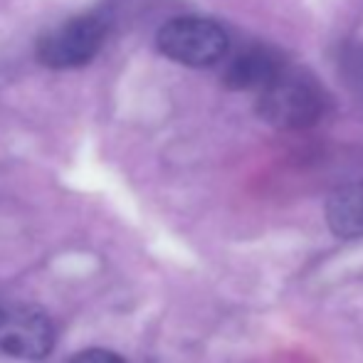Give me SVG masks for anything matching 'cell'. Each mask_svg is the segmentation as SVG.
<instances>
[{"label":"cell","mask_w":363,"mask_h":363,"mask_svg":"<svg viewBox=\"0 0 363 363\" xmlns=\"http://www.w3.org/2000/svg\"><path fill=\"white\" fill-rule=\"evenodd\" d=\"M326 96L311 74L287 67L257 91V114L277 129H306L324 116Z\"/></svg>","instance_id":"obj_1"},{"label":"cell","mask_w":363,"mask_h":363,"mask_svg":"<svg viewBox=\"0 0 363 363\" xmlns=\"http://www.w3.org/2000/svg\"><path fill=\"white\" fill-rule=\"evenodd\" d=\"M158 50L168 60L186 67H213L228 57L230 38L218 23L208 18H173L158 30Z\"/></svg>","instance_id":"obj_2"},{"label":"cell","mask_w":363,"mask_h":363,"mask_svg":"<svg viewBox=\"0 0 363 363\" xmlns=\"http://www.w3.org/2000/svg\"><path fill=\"white\" fill-rule=\"evenodd\" d=\"M106 40V23L99 15H79L50 30L38 45V57L55 69L82 67L96 57Z\"/></svg>","instance_id":"obj_3"},{"label":"cell","mask_w":363,"mask_h":363,"mask_svg":"<svg viewBox=\"0 0 363 363\" xmlns=\"http://www.w3.org/2000/svg\"><path fill=\"white\" fill-rule=\"evenodd\" d=\"M55 341V326L40 309L15 306L0 314V349L15 359H43Z\"/></svg>","instance_id":"obj_4"},{"label":"cell","mask_w":363,"mask_h":363,"mask_svg":"<svg viewBox=\"0 0 363 363\" xmlns=\"http://www.w3.org/2000/svg\"><path fill=\"white\" fill-rule=\"evenodd\" d=\"M284 69V62L267 48H252L245 50L242 55L230 62L225 72V84L230 89H245V91H259L269 84L279 72Z\"/></svg>","instance_id":"obj_5"},{"label":"cell","mask_w":363,"mask_h":363,"mask_svg":"<svg viewBox=\"0 0 363 363\" xmlns=\"http://www.w3.org/2000/svg\"><path fill=\"white\" fill-rule=\"evenodd\" d=\"M326 220L341 238H363V183H354L329 198Z\"/></svg>","instance_id":"obj_6"},{"label":"cell","mask_w":363,"mask_h":363,"mask_svg":"<svg viewBox=\"0 0 363 363\" xmlns=\"http://www.w3.org/2000/svg\"><path fill=\"white\" fill-rule=\"evenodd\" d=\"M69 363H126V361L106 349H86L79 351L74 359H69Z\"/></svg>","instance_id":"obj_7"}]
</instances>
